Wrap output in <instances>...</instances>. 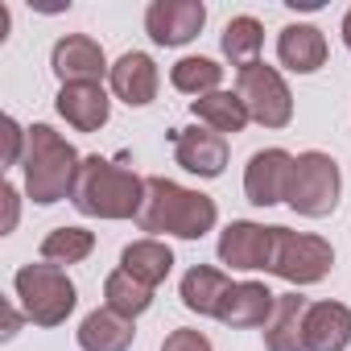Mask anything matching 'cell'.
Returning a JSON list of instances; mask_svg holds the SVG:
<instances>
[{
    "instance_id": "obj_1",
    "label": "cell",
    "mask_w": 351,
    "mask_h": 351,
    "mask_svg": "<svg viewBox=\"0 0 351 351\" xmlns=\"http://www.w3.org/2000/svg\"><path fill=\"white\" fill-rule=\"evenodd\" d=\"M219 223V207L211 195L203 191H191L173 178H145V203H141V215H136V228L153 240L161 236H173V240H203L207 232H215Z\"/></svg>"
},
{
    "instance_id": "obj_2",
    "label": "cell",
    "mask_w": 351,
    "mask_h": 351,
    "mask_svg": "<svg viewBox=\"0 0 351 351\" xmlns=\"http://www.w3.org/2000/svg\"><path fill=\"white\" fill-rule=\"evenodd\" d=\"M141 203H145V178L136 169L108 161L99 153L83 157V165L75 173V186H71V207L79 215L120 223V219H136Z\"/></svg>"
},
{
    "instance_id": "obj_3",
    "label": "cell",
    "mask_w": 351,
    "mask_h": 351,
    "mask_svg": "<svg viewBox=\"0 0 351 351\" xmlns=\"http://www.w3.org/2000/svg\"><path fill=\"white\" fill-rule=\"evenodd\" d=\"M79 165H83V157L75 153V145L62 132H54L50 124H29V149L21 161V191L29 203L54 207V203L71 199Z\"/></svg>"
},
{
    "instance_id": "obj_4",
    "label": "cell",
    "mask_w": 351,
    "mask_h": 351,
    "mask_svg": "<svg viewBox=\"0 0 351 351\" xmlns=\"http://www.w3.org/2000/svg\"><path fill=\"white\" fill-rule=\"evenodd\" d=\"M13 293H17V306L25 310V318L34 326H42V330L62 326L79 306V289L66 277V269L46 265V261L21 265L17 277H13Z\"/></svg>"
},
{
    "instance_id": "obj_5",
    "label": "cell",
    "mask_w": 351,
    "mask_h": 351,
    "mask_svg": "<svg viewBox=\"0 0 351 351\" xmlns=\"http://www.w3.org/2000/svg\"><path fill=\"white\" fill-rule=\"evenodd\" d=\"M339 195H343V173H339V161L330 153L306 149L293 157V178H289V195H285L293 215L326 219V215H335Z\"/></svg>"
},
{
    "instance_id": "obj_6",
    "label": "cell",
    "mask_w": 351,
    "mask_h": 351,
    "mask_svg": "<svg viewBox=\"0 0 351 351\" xmlns=\"http://www.w3.org/2000/svg\"><path fill=\"white\" fill-rule=\"evenodd\" d=\"M330 269H335L330 240H322L314 232L273 228V261H269V273L273 277H281L293 289H302V285H318Z\"/></svg>"
},
{
    "instance_id": "obj_7",
    "label": "cell",
    "mask_w": 351,
    "mask_h": 351,
    "mask_svg": "<svg viewBox=\"0 0 351 351\" xmlns=\"http://www.w3.org/2000/svg\"><path fill=\"white\" fill-rule=\"evenodd\" d=\"M236 95L244 99L252 124L273 128V132L293 124V91H289V83L277 66L252 62V66L236 71Z\"/></svg>"
},
{
    "instance_id": "obj_8",
    "label": "cell",
    "mask_w": 351,
    "mask_h": 351,
    "mask_svg": "<svg viewBox=\"0 0 351 351\" xmlns=\"http://www.w3.org/2000/svg\"><path fill=\"white\" fill-rule=\"evenodd\" d=\"M207 25V5L203 0H153L145 9V34L153 46L178 50L195 42Z\"/></svg>"
},
{
    "instance_id": "obj_9",
    "label": "cell",
    "mask_w": 351,
    "mask_h": 351,
    "mask_svg": "<svg viewBox=\"0 0 351 351\" xmlns=\"http://www.w3.org/2000/svg\"><path fill=\"white\" fill-rule=\"evenodd\" d=\"M289 178H293V153L281 145L261 149L244 165V199L252 207H277L289 195Z\"/></svg>"
},
{
    "instance_id": "obj_10",
    "label": "cell",
    "mask_w": 351,
    "mask_h": 351,
    "mask_svg": "<svg viewBox=\"0 0 351 351\" xmlns=\"http://www.w3.org/2000/svg\"><path fill=\"white\" fill-rule=\"evenodd\" d=\"M215 256H219V265L240 269V273H261V269L269 273V261H273V228L252 223V219H232L219 232Z\"/></svg>"
},
{
    "instance_id": "obj_11",
    "label": "cell",
    "mask_w": 351,
    "mask_h": 351,
    "mask_svg": "<svg viewBox=\"0 0 351 351\" xmlns=\"http://www.w3.org/2000/svg\"><path fill=\"white\" fill-rule=\"evenodd\" d=\"M228 157H232L228 136H219V132H211L203 124L178 128V136H173V161H178L186 173H195V178H219L228 169Z\"/></svg>"
},
{
    "instance_id": "obj_12",
    "label": "cell",
    "mask_w": 351,
    "mask_h": 351,
    "mask_svg": "<svg viewBox=\"0 0 351 351\" xmlns=\"http://www.w3.org/2000/svg\"><path fill=\"white\" fill-rule=\"evenodd\" d=\"M50 66L58 75V83H104V75L112 71L104 58V46L87 34H66L54 42L50 50Z\"/></svg>"
},
{
    "instance_id": "obj_13",
    "label": "cell",
    "mask_w": 351,
    "mask_h": 351,
    "mask_svg": "<svg viewBox=\"0 0 351 351\" xmlns=\"http://www.w3.org/2000/svg\"><path fill=\"white\" fill-rule=\"evenodd\" d=\"M157 87H161V71L145 50L120 54L108 71V91L128 108H149L157 99Z\"/></svg>"
},
{
    "instance_id": "obj_14",
    "label": "cell",
    "mask_w": 351,
    "mask_h": 351,
    "mask_svg": "<svg viewBox=\"0 0 351 351\" xmlns=\"http://www.w3.org/2000/svg\"><path fill=\"white\" fill-rule=\"evenodd\" d=\"M54 108L75 132H99L112 116V91L104 83H66L58 87Z\"/></svg>"
},
{
    "instance_id": "obj_15",
    "label": "cell",
    "mask_w": 351,
    "mask_h": 351,
    "mask_svg": "<svg viewBox=\"0 0 351 351\" xmlns=\"http://www.w3.org/2000/svg\"><path fill=\"white\" fill-rule=\"evenodd\" d=\"M273 310H277V293L265 281H236L215 318L228 330H256V326H269Z\"/></svg>"
},
{
    "instance_id": "obj_16",
    "label": "cell",
    "mask_w": 351,
    "mask_h": 351,
    "mask_svg": "<svg viewBox=\"0 0 351 351\" xmlns=\"http://www.w3.org/2000/svg\"><path fill=\"white\" fill-rule=\"evenodd\" d=\"M326 34L318 29V25H285L281 34H277V58H281V66L285 71H293V75H314V71H322L326 66Z\"/></svg>"
},
{
    "instance_id": "obj_17",
    "label": "cell",
    "mask_w": 351,
    "mask_h": 351,
    "mask_svg": "<svg viewBox=\"0 0 351 351\" xmlns=\"http://www.w3.org/2000/svg\"><path fill=\"white\" fill-rule=\"evenodd\" d=\"M232 285H236V281H232L223 269H215V265H191V269L182 273L178 298H182V306H186L191 314H199V318H215Z\"/></svg>"
},
{
    "instance_id": "obj_18",
    "label": "cell",
    "mask_w": 351,
    "mask_h": 351,
    "mask_svg": "<svg viewBox=\"0 0 351 351\" xmlns=\"http://www.w3.org/2000/svg\"><path fill=\"white\" fill-rule=\"evenodd\" d=\"M351 343V306L310 302L306 310V351H347Z\"/></svg>"
},
{
    "instance_id": "obj_19",
    "label": "cell",
    "mask_w": 351,
    "mask_h": 351,
    "mask_svg": "<svg viewBox=\"0 0 351 351\" xmlns=\"http://www.w3.org/2000/svg\"><path fill=\"white\" fill-rule=\"evenodd\" d=\"M306 310L310 302L298 289L277 293V310L265 326V351H306Z\"/></svg>"
},
{
    "instance_id": "obj_20",
    "label": "cell",
    "mask_w": 351,
    "mask_h": 351,
    "mask_svg": "<svg viewBox=\"0 0 351 351\" xmlns=\"http://www.w3.org/2000/svg\"><path fill=\"white\" fill-rule=\"evenodd\" d=\"M75 339H79L83 351H128L132 339H136V322L116 314V310H108V306H99V310H91L79 322Z\"/></svg>"
},
{
    "instance_id": "obj_21",
    "label": "cell",
    "mask_w": 351,
    "mask_h": 351,
    "mask_svg": "<svg viewBox=\"0 0 351 351\" xmlns=\"http://www.w3.org/2000/svg\"><path fill=\"white\" fill-rule=\"evenodd\" d=\"M191 116H195V124H203L219 136H236L252 124V116L236 91H211L203 99H191Z\"/></svg>"
},
{
    "instance_id": "obj_22",
    "label": "cell",
    "mask_w": 351,
    "mask_h": 351,
    "mask_svg": "<svg viewBox=\"0 0 351 351\" xmlns=\"http://www.w3.org/2000/svg\"><path fill=\"white\" fill-rule=\"evenodd\" d=\"M120 269H124L128 277H136L141 285L157 289V285L173 273V252H169V244H165V240L141 236V240H132V244L120 252Z\"/></svg>"
},
{
    "instance_id": "obj_23",
    "label": "cell",
    "mask_w": 351,
    "mask_h": 351,
    "mask_svg": "<svg viewBox=\"0 0 351 351\" xmlns=\"http://www.w3.org/2000/svg\"><path fill=\"white\" fill-rule=\"evenodd\" d=\"M169 83L173 91H182L191 99H203L211 91H223V66L215 58H203V54H186L169 66Z\"/></svg>"
},
{
    "instance_id": "obj_24",
    "label": "cell",
    "mask_w": 351,
    "mask_h": 351,
    "mask_svg": "<svg viewBox=\"0 0 351 351\" xmlns=\"http://www.w3.org/2000/svg\"><path fill=\"white\" fill-rule=\"evenodd\" d=\"M219 50H223V58H228L236 71L261 62V50H265V25H261L256 17H248V13H244V17H232L228 29H223V38H219Z\"/></svg>"
},
{
    "instance_id": "obj_25",
    "label": "cell",
    "mask_w": 351,
    "mask_h": 351,
    "mask_svg": "<svg viewBox=\"0 0 351 351\" xmlns=\"http://www.w3.org/2000/svg\"><path fill=\"white\" fill-rule=\"evenodd\" d=\"M91 252H95V232H87V228H54L38 248V256L46 265H58V269L83 265Z\"/></svg>"
},
{
    "instance_id": "obj_26",
    "label": "cell",
    "mask_w": 351,
    "mask_h": 351,
    "mask_svg": "<svg viewBox=\"0 0 351 351\" xmlns=\"http://www.w3.org/2000/svg\"><path fill=\"white\" fill-rule=\"evenodd\" d=\"M104 306L136 322V318L153 306V289H149V285H141L136 277H128L124 269H112V273L104 277Z\"/></svg>"
},
{
    "instance_id": "obj_27",
    "label": "cell",
    "mask_w": 351,
    "mask_h": 351,
    "mask_svg": "<svg viewBox=\"0 0 351 351\" xmlns=\"http://www.w3.org/2000/svg\"><path fill=\"white\" fill-rule=\"evenodd\" d=\"M0 128H5V153H0V161H5V169H13V165H21V161H25L29 128H25L17 116H5V120H0Z\"/></svg>"
},
{
    "instance_id": "obj_28",
    "label": "cell",
    "mask_w": 351,
    "mask_h": 351,
    "mask_svg": "<svg viewBox=\"0 0 351 351\" xmlns=\"http://www.w3.org/2000/svg\"><path fill=\"white\" fill-rule=\"evenodd\" d=\"M161 351H215V347H211V339H207L203 330H195V326H178V330H169V335H165Z\"/></svg>"
},
{
    "instance_id": "obj_29",
    "label": "cell",
    "mask_w": 351,
    "mask_h": 351,
    "mask_svg": "<svg viewBox=\"0 0 351 351\" xmlns=\"http://www.w3.org/2000/svg\"><path fill=\"white\" fill-rule=\"evenodd\" d=\"M0 203H5V223H0V236H9V232H17V215H21V195H17L13 182L0 186Z\"/></svg>"
},
{
    "instance_id": "obj_30",
    "label": "cell",
    "mask_w": 351,
    "mask_h": 351,
    "mask_svg": "<svg viewBox=\"0 0 351 351\" xmlns=\"http://www.w3.org/2000/svg\"><path fill=\"white\" fill-rule=\"evenodd\" d=\"M339 34H343V46L351 50V9L343 13V25H339Z\"/></svg>"
}]
</instances>
